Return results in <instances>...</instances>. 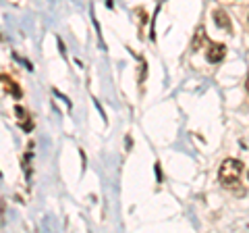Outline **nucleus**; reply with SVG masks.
<instances>
[{"label":"nucleus","mask_w":249,"mask_h":233,"mask_svg":"<svg viewBox=\"0 0 249 233\" xmlns=\"http://www.w3.org/2000/svg\"><path fill=\"white\" fill-rule=\"evenodd\" d=\"M214 21H216V25L224 29V32H231V21H229V15L227 13H222V11H216L214 13Z\"/></svg>","instance_id":"7ed1b4c3"},{"label":"nucleus","mask_w":249,"mask_h":233,"mask_svg":"<svg viewBox=\"0 0 249 233\" xmlns=\"http://www.w3.org/2000/svg\"><path fill=\"white\" fill-rule=\"evenodd\" d=\"M247 92H249V77H247Z\"/></svg>","instance_id":"0eeeda50"},{"label":"nucleus","mask_w":249,"mask_h":233,"mask_svg":"<svg viewBox=\"0 0 249 233\" xmlns=\"http://www.w3.org/2000/svg\"><path fill=\"white\" fill-rule=\"evenodd\" d=\"M224 46L222 44H216V42H208V60L210 63H220L224 58Z\"/></svg>","instance_id":"f03ea898"},{"label":"nucleus","mask_w":249,"mask_h":233,"mask_svg":"<svg viewBox=\"0 0 249 233\" xmlns=\"http://www.w3.org/2000/svg\"><path fill=\"white\" fill-rule=\"evenodd\" d=\"M2 85H4V92H9V94H13L15 98H21V90L15 85L13 79H9L6 75H2Z\"/></svg>","instance_id":"20e7f679"},{"label":"nucleus","mask_w":249,"mask_h":233,"mask_svg":"<svg viewBox=\"0 0 249 233\" xmlns=\"http://www.w3.org/2000/svg\"><path fill=\"white\" fill-rule=\"evenodd\" d=\"M15 113H17V115H19V119H21V125L29 129V127H31V123L27 121V115H25V111H23V108H21V106H17V108H15Z\"/></svg>","instance_id":"39448f33"},{"label":"nucleus","mask_w":249,"mask_h":233,"mask_svg":"<svg viewBox=\"0 0 249 233\" xmlns=\"http://www.w3.org/2000/svg\"><path fill=\"white\" fill-rule=\"evenodd\" d=\"M241 173H243V162L235 160V158H227L220 165L218 177H220V183L224 188H235L241 179Z\"/></svg>","instance_id":"f257e3e1"},{"label":"nucleus","mask_w":249,"mask_h":233,"mask_svg":"<svg viewBox=\"0 0 249 233\" xmlns=\"http://www.w3.org/2000/svg\"><path fill=\"white\" fill-rule=\"evenodd\" d=\"M201 40H204V27H199V29H197V34H196V40H193V50H197V48H199Z\"/></svg>","instance_id":"423d86ee"}]
</instances>
